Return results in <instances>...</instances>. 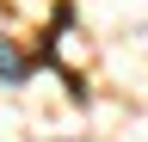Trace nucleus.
Wrapping results in <instances>:
<instances>
[{
  "mask_svg": "<svg viewBox=\"0 0 148 142\" xmlns=\"http://www.w3.org/2000/svg\"><path fill=\"white\" fill-rule=\"evenodd\" d=\"M25 68H31V62L18 56V49H12L6 37H0V80H6V86H25Z\"/></svg>",
  "mask_w": 148,
  "mask_h": 142,
  "instance_id": "f257e3e1",
  "label": "nucleus"
}]
</instances>
